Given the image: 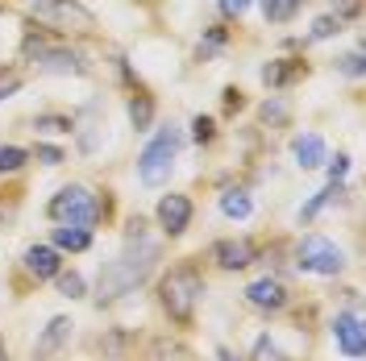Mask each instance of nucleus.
Masks as SVG:
<instances>
[{"label":"nucleus","mask_w":366,"mask_h":361,"mask_svg":"<svg viewBox=\"0 0 366 361\" xmlns=\"http://www.w3.org/2000/svg\"><path fill=\"white\" fill-rule=\"evenodd\" d=\"M162 258V245L159 241H129V245L117 253L113 262L100 270V287H96V303H117V299H125L129 291H137L150 270H154V262Z\"/></svg>","instance_id":"1"},{"label":"nucleus","mask_w":366,"mask_h":361,"mask_svg":"<svg viewBox=\"0 0 366 361\" xmlns=\"http://www.w3.org/2000/svg\"><path fill=\"white\" fill-rule=\"evenodd\" d=\"M200 295H204V278H200V270H196L192 262H183V266H175L171 274H162V283H159V303L175 324H187V320H192Z\"/></svg>","instance_id":"2"},{"label":"nucleus","mask_w":366,"mask_h":361,"mask_svg":"<svg viewBox=\"0 0 366 361\" xmlns=\"http://www.w3.org/2000/svg\"><path fill=\"white\" fill-rule=\"evenodd\" d=\"M179 146H183V129H175V125L159 129V133L150 137V146L137 154V179L146 183V187H162V183L171 179V171H175Z\"/></svg>","instance_id":"3"},{"label":"nucleus","mask_w":366,"mask_h":361,"mask_svg":"<svg viewBox=\"0 0 366 361\" xmlns=\"http://www.w3.org/2000/svg\"><path fill=\"white\" fill-rule=\"evenodd\" d=\"M29 17L46 25V34H92L96 17L92 9H84L79 0H29Z\"/></svg>","instance_id":"4"},{"label":"nucleus","mask_w":366,"mask_h":361,"mask_svg":"<svg viewBox=\"0 0 366 361\" xmlns=\"http://www.w3.org/2000/svg\"><path fill=\"white\" fill-rule=\"evenodd\" d=\"M46 212H50V220H59V225H79V228H92L100 216H104V203L100 195L84 187V183H71L63 187L54 200L46 203Z\"/></svg>","instance_id":"5"},{"label":"nucleus","mask_w":366,"mask_h":361,"mask_svg":"<svg viewBox=\"0 0 366 361\" xmlns=\"http://www.w3.org/2000/svg\"><path fill=\"white\" fill-rule=\"evenodd\" d=\"M296 266L300 270H308V274H342V266H345V253L329 237H304L296 245Z\"/></svg>","instance_id":"6"},{"label":"nucleus","mask_w":366,"mask_h":361,"mask_svg":"<svg viewBox=\"0 0 366 361\" xmlns=\"http://www.w3.org/2000/svg\"><path fill=\"white\" fill-rule=\"evenodd\" d=\"M187 225H192V200L179 195V191L162 195L159 200V228L162 233L167 237H179V233H187Z\"/></svg>","instance_id":"7"},{"label":"nucleus","mask_w":366,"mask_h":361,"mask_svg":"<svg viewBox=\"0 0 366 361\" xmlns=\"http://www.w3.org/2000/svg\"><path fill=\"white\" fill-rule=\"evenodd\" d=\"M246 303L258 307V312H283L287 307V287L279 283V278H254L250 287H246Z\"/></svg>","instance_id":"8"},{"label":"nucleus","mask_w":366,"mask_h":361,"mask_svg":"<svg viewBox=\"0 0 366 361\" xmlns=\"http://www.w3.org/2000/svg\"><path fill=\"white\" fill-rule=\"evenodd\" d=\"M333 340L350 361L362 357V320H358V312H342L333 320Z\"/></svg>","instance_id":"9"},{"label":"nucleus","mask_w":366,"mask_h":361,"mask_svg":"<svg viewBox=\"0 0 366 361\" xmlns=\"http://www.w3.org/2000/svg\"><path fill=\"white\" fill-rule=\"evenodd\" d=\"M21 262H25V274L38 278V283H46V278H54V274L63 270V258H59L54 245H29Z\"/></svg>","instance_id":"10"},{"label":"nucleus","mask_w":366,"mask_h":361,"mask_svg":"<svg viewBox=\"0 0 366 361\" xmlns=\"http://www.w3.org/2000/svg\"><path fill=\"white\" fill-rule=\"evenodd\" d=\"M212 262H217L221 270H246L254 262V245L250 241H237V237H225V241L212 245Z\"/></svg>","instance_id":"11"},{"label":"nucleus","mask_w":366,"mask_h":361,"mask_svg":"<svg viewBox=\"0 0 366 361\" xmlns=\"http://www.w3.org/2000/svg\"><path fill=\"white\" fill-rule=\"evenodd\" d=\"M71 328H75V324H71L67 316H54V320H50V324H46V332L38 337V345H34V361L54 357V353H59V349L71 340Z\"/></svg>","instance_id":"12"},{"label":"nucleus","mask_w":366,"mask_h":361,"mask_svg":"<svg viewBox=\"0 0 366 361\" xmlns=\"http://www.w3.org/2000/svg\"><path fill=\"white\" fill-rule=\"evenodd\" d=\"M308 75V63H300V59H274L262 67V83L267 88H287V83H296Z\"/></svg>","instance_id":"13"},{"label":"nucleus","mask_w":366,"mask_h":361,"mask_svg":"<svg viewBox=\"0 0 366 361\" xmlns=\"http://www.w3.org/2000/svg\"><path fill=\"white\" fill-rule=\"evenodd\" d=\"M292 154H296V162L304 171L325 166V141H320V133H300L296 141H292Z\"/></svg>","instance_id":"14"},{"label":"nucleus","mask_w":366,"mask_h":361,"mask_svg":"<svg viewBox=\"0 0 366 361\" xmlns=\"http://www.w3.org/2000/svg\"><path fill=\"white\" fill-rule=\"evenodd\" d=\"M125 113H129V125H134L137 133H142V129H150V121H154V96L134 91V96H129V104H125Z\"/></svg>","instance_id":"15"},{"label":"nucleus","mask_w":366,"mask_h":361,"mask_svg":"<svg viewBox=\"0 0 366 361\" xmlns=\"http://www.w3.org/2000/svg\"><path fill=\"white\" fill-rule=\"evenodd\" d=\"M50 241H54V249H71V253H84V249L92 245V233H88V228H79V225H59Z\"/></svg>","instance_id":"16"},{"label":"nucleus","mask_w":366,"mask_h":361,"mask_svg":"<svg viewBox=\"0 0 366 361\" xmlns=\"http://www.w3.org/2000/svg\"><path fill=\"white\" fill-rule=\"evenodd\" d=\"M221 212H225L229 220H246V216L254 212L250 191H242V187H229L225 195H221Z\"/></svg>","instance_id":"17"},{"label":"nucleus","mask_w":366,"mask_h":361,"mask_svg":"<svg viewBox=\"0 0 366 361\" xmlns=\"http://www.w3.org/2000/svg\"><path fill=\"white\" fill-rule=\"evenodd\" d=\"M337 195H342V183H329L325 191H317L312 200H308V203H304V208H300V220H312V216H317L320 208H325V203H333V200H337Z\"/></svg>","instance_id":"18"},{"label":"nucleus","mask_w":366,"mask_h":361,"mask_svg":"<svg viewBox=\"0 0 366 361\" xmlns=\"http://www.w3.org/2000/svg\"><path fill=\"white\" fill-rule=\"evenodd\" d=\"M25 162H29V150H21V146H0V175H17Z\"/></svg>","instance_id":"19"},{"label":"nucleus","mask_w":366,"mask_h":361,"mask_svg":"<svg viewBox=\"0 0 366 361\" xmlns=\"http://www.w3.org/2000/svg\"><path fill=\"white\" fill-rule=\"evenodd\" d=\"M34 129H46V133H75V121L63 113H42L34 116Z\"/></svg>","instance_id":"20"},{"label":"nucleus","mask_w":366,"mask_h":361,"mask_svg":"<svg viewBox=\"0 0 366 361\" xmlns=\"http://www.w3.org/2000/svg\"><path fill=\"white\" fill-rule=\"evenodd\" d=\"M300 9V0H262V17L267 21H292Z\"/></svg>","instance_id":"21"},{"label":"nucleus","mask_w":366,"mask_h":361,"mask_svg":"<svg viewBox=\"0 0 366 361\" xmlns=\"http://www.w3.org/2000/svg\"><path fill=\"white\" fill-rule=\"evenodd\" d=\"M54 283H59V291L67 295V299H79L84 295V274H75V270H59Z\"/></svg>","instance_id":"22"},{"label":"nucleus","mask_w":366,"mask_h":361,"mask_svg":"<svg viewBox=\"0 0 366 361\" xmlns=\"http://www.w3.org/2000/svg\"><path fill=\"white\" fill-rule=\"evenodd\" d=\"M250 361H287V357L279 353V345H274L271 337H258L254 340V357Z\"/></svg>","instance_id":"23"},{"label":"nucleus","mask_w":366,"mask_h":361,"mask_svg":"<svg viewBox=\"0 0 366 361\" xmlns=\"http://www.w3.org/2000/svg\"><path fill=\"white\" fill-rule=\"evenodd\" d=\"M212 137H217V121H212V116H196V121H192V141L204 146Z\"/></svg>","instance_id":"24"},{"label":"nucleus","mask_w":366,"mask_h":361,"mask_svg":"<svg viewBox=\"0 0 366 361\" xmlns=\"http://www.w3.org/2000/svg\"><path fill=\"white\" fill-rule=\"evenodd\" d=\"M29 158H38L42 166H63V162H67V154H63L59 146H34V150H29Z\"/></svg>","instance_id":"25"},{"label":"nucleus","mask_w":366,"mask_h":361,"mask_svg":"<svg viewBox=\"0 0 366 361\" xmlns=\"http://www.w3.org/2000/svg\"><path fill=\"white\" fill-rule=\"evenodd\" d=\"M337 29H342L337 17H317V21H312V34H308V42H325V38H333Z\"/></svg>","instance_id":"26"},{"label":"nucleus","mask_w":366,"mask_h":361,"mask_svg":"<svg viewBox=\"0 0 366 361\" xmlns=\"http://www.w3.org/2000/svg\"><path fill=\"white\" fill-rule=\"evenodd\" d=\"M362 13V0H333V13L329 17H337V21H354Z\"/></svg>","instance_id":"27"},{"label":"nucleus","mask_w":366,"mask_h":361,"mask_svg":"<svg viewBox=\"0 0 366 361\" xmlns=\"http://www.w3.org/2000/svg\"><path fill=\"white\" fill-rule=\"evenodd\" d=\"M342 71L350 79H362V50H354V54H345L342 59Z\"/></svg>","instance_id":"28"},{"label":"nucleus","mask_w":366,"mask_h":361,"mask_svg":"<svg viewBox=\"0 0 366 361\" xmlns=\"http://www.w3.org/2000/svg\"><path fill=\"white\" fill-rule=\"evenodd\" d=\"M17 91H21V79L0 71V100H9V96H17Z\"/></svg>","instance_id":"29"},{"label":"nucleus","mask_w":366,"mask_h":361,"mask_svg":"<svg viewBox=\"0 0 366 361\" xmlns=\"http://www.w3.org/2000/svg\"><path fill=\"white\" fill-rule=\"evenodd\" d=\"M217 4H221V13H225V17H242V13L250 9V0H217Z\"/></svg>","instance_id":"30"},{"label":"nucleus","mask_w":366,"mask_h":361,"mask_svg":"<svg viewBox=\"0 0 366 361\" xmlns=\"http://www.w3.org/2000/svg\"><path fill=\"white\" fill-rule=\"evenodd\" d=\"M13 216H17V195L0 200V228H4V225H13Z\"/></svg>","instance_id":"31"},{"label":"nucleus","mask_w":366,"mask_h":361,"mask_svg":"<svg viewBox=\"0 0 366 361\" xmlns=\"http://www.w3.org/2000/svg\"><path fill=\"white\" fill-rule=\"evenodd\" d=\"M345 171H350V158H345V154H337V158L329 162V179H333V183H342Z\"/></svg>","instance_id":"32"},{"label":"nucleus","mask_w":366,"mask_h":361,"mask_svg":"<svg viewBox=\"0 0 366 361\" xmlns=\"http://www.w3.org/2000/svg\"><path fill=\"white\" fill-rule=\"evenodd\" d=\"M242 104H246V96H242L237 88H225V113H237Z\"/></svg>","instance_id":"33"},{"label":"nucleus","mask_w":366,"mask_h":361,"mask_svg":"<svg viewBox=\"0 0 366 361\" xmlns=\"http://www.w3.org/2000/svg\"><path fill=\"white\" fill-rule=\"evenodd\" d=\"M262 116H267V121H283V116H287V108H283L279 100H267V104H262Z\"/></svg>","instance_id":"34"},{"label":"nucleus","mask_w":366,"mask_h":361,"mask_svg":"<svg viewBox=\"0 0 366 361\" xmlns=\"http://www.w3.org/2000/svg\"><path fill=\"white\" fill-rule=\"evenodd\" d=\"M204 42H208V46H225V42H229V34L221 29V25H212V29L204 34Z\"/></svg>","instance_id":"35"},{"label":"nucleus","mask_w":366,"mask_h":361,"mask_svg":"<svg viewBox=\"0 0 366 361\" xmlns=\"http://www.w3.org/2000/svg\"><path fill=\"white\" fill-rule=\"evenodd\" d=\"M217 361H237V357H233L229 349H217Z\"/></svg>","instance_id":"36"},{"label":"nucleus","mask_w":366,"mask_h":361,"mask_svg":"<svg viewBox=\"0 0 366 361\" xmlns=\"http://www.w3.org/2000/svg\"><path fill=\"white\" fill-rule=\"evenodd\" d=\"M0 361H9V345H4V337H0Z\"/></svg>","instance_id":"37"},{"label":"nucleus","mask_w":366,"mask_h":361,"mask_svg":"<svg viewBox=\"0 0 366 361\" xmlns=\"http://www.w3.org/2000/svg\"><path fill=\"white\" fill-rule=\"evenodd\" d=\"M0 13H4V4H0Z\"/></svg>","instance_id":"38"},{"label":"nucleus","mask_w":366,"mask_h":361,"mask_svg":"<svg viewBox=\"0 0 366 361\" xmlns=\"http://www.w3.org/2000/svg\"><path fill=\"white\" fill-rule=\"evenodd\" d=\"M300 4H304V0H300Z\"/></svg>","instance_id":"39"}]
</instances>
